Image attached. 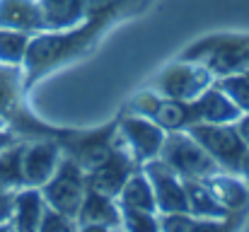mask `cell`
Wrapping results in <instances>:
<instances>
[{"label": "cell", "instance_id": "cell-1", "mask_svg": "<svg viewBox=\"0 0 249 232\" xmlns=\"http://www.w3.org/2000/svg\"><path fill=\"white\" fill-rule=\"evenodd\" d=\"M141 10L131 5H116V7H104L97 12H89L80 24L71 29H58V32H36L29 39L24 61H22V82L24 89H32L44 75L51 71L66 66L68 61L83 56L85 51L114 24L126 17L138 15Z\"/></svg>", "mask_w": 249, "mask_h": 232}, {"label": "cell", "instance_id": "cell-2", "mask_svg": "<svg viewBox=\"0 0 249 232\" xmlns=\"http://www.w3.org/2000/svg\"><path fill=\"white\" fill-rule=\"evenodd\" d=\"M179 58L206 66L215 77L245 73L249 68V34L203 36L194 41L191 46H186Z\"/></svg>", "mask_w": 249, "mask_h": 232}, {"label": "cell", "instance_id": "cell-3", "mask_svg": "<svg viewBox=\"0 0 249 232\" xmlns=\"http://www.w3.org/2000/svg\"><path fill=\"white\" fill-rule=\"evenodd\" d=\"M158 157L167 162L181 179H206L223 169L189 136V131H167Z\"/></svg>", "mask_w": 249, "mask_h": 232}, {"label": "cell", "instance_id": "cell-4", "mask_svg": "<svg viewBox=\"0 0 249 232\" xmlns=\"http://www.w3.org/2000/svg\"><path fill=\"white\" fill-rule=\"evenodd\" d=\"M85 189H87V172L73 157H68L63 153L56 172L41 186V196H44L46 206H51V208H56L63 215L75 220V215L80 211V203H83Z\"/></svg>", "mask_w": 249, "mask_h": 232}, {"label": "cell", "instance_id": "cell-5", "mask_svg": "<svg viewBox=\"0 0 249 232\" xmlns=\"http://www.w3.org/2000/svg\"><path fill=\"white\" fill-rule=\"evenodd\" d=\"M215 82V75L194 61H174L165 66L158 75L153 77V82L148 85L153 92H158L160 97L167 99H196L201 92H206L211 85Z\"/></svg>", "mask_w": 249, "mask_h": 232}, {"label": "cell", "instance_id": "cell-6", "mask_svg": "<svg viewBox=\"0 0 249 232\" xmlns=\"http://www.w3.org/2000/svg\"><path fill=\"white\" fill-rule=\"evenodd\" d=\"M184 131H189V136L225 172L240 169V162L247 153V143L242 141L235 121L232 124H196V126H189Z\"/></svg>", "mask_w": 249, "mask_h": 232}, {"label": "cell", "instance_id": "cell-7", "mask_svg": "<svg viewBox=\"0 0 249 232\" xmlns=\"http://www.w3.org/2000/svg\"><path fill=\"white\" fill-rule=\"evenodd\" d=\"M116 136L119 131H116V119H114L97 128H63L58 136V145L87 172L97 162L104 160V155L116 143Z\"/></svg>", "mask_w": 249, "mask_h": 232}, {"label": "cell", "instance_id": "cell-8", "mask_svg": "<svg viewBox=\"0 0 249 232\" xmlns=\"http://www.w3.org/2000/svg\"><path fill=\"white\" fill-rule=\"evenodd\" d=\"M116 131H119V138L124 141V145L131 150V155L141 164L160 155V148H162L167 136L162 126H158L153 119L136 114V111L121 114L116 119Z\"/></svg>", "mask_w": 249, "mask_h": 232}, {"label": "cell", "instance_id": "cell-9", "mask_svg": "<svg viewBox=\"0 0 249 232\" xmlns=\"http://www.w3.org/2000/svg\"><path fill=\"white\" fill-rule=\"evenodd\" d=\"M138 169H141V162L131 155V150L124 145V141L116 136V143L104 155V160L97 162L92 169H87V184L116 198L119 191L124 189V184L128 181V177Z\"/></svg>", "mask_w": 249, "mask_h": 232}, {"label": "cell", "instance_id": "cell-10", "mask_svg": "<svg viewBox=\"0 0 249 232\" xmlns=\"http://www.w3.org/2000/svg\"><path fill=\"white\" fill-rule=\"evenodd\" d=\"M145 177L153 184L155 191V203L158 213H181L186 211V191H184V179L160 157H153L141 164ZM189 213V211H186Z\"/></svg>", "mask_w": 249, "mask_h": 232}, {"label": "cell", "instance_id": "cell-11", "mask_svg": "<svg viewBox=\"0 0 249 232\" xmlns=\"http://www.w3.org/2000/svg\"><path fill=\"white\" fill-rule=\"evenodd\" d=\"M78 230L85 232H107V230H121V208L119 201L94 186L87 184L80 203V211L75 215Z\"/></svg>", "mask_w": 249, "mask_h": 232}, {"label": "cell", "instance_id": "cell-12", "mask_svg": "<svg viewBox=\"0 0 249 232\" xmlns=\"http://www.w3.org/2000/svg\"><path fill=\"white\" fill-rule=\"evenodd\" d=\"M61 157H63V150H61L58 141H53V138L27 141L24 155H22L24 184H27V186H36V189H41V186L51 179V174L56 172Z\"/></svg>", "mask_w": 249, "mask_h": 232}, {"label": "cell", "instance_id": "cell-13", "mask_svg": "<svg viewBox=\"0 0 249 232\" xmlns=\"http://www.w3.org/2000/svg\"><path fill=\"white\" fill-rule=\"evenodd\" d=\"M211 194L220 201V206H225L230 213H247L249 208V186L237 172H215L206 179H201Z\"/></svg>", "mask_w": 249, "mask_h": 232}, {"label": "cell", "instance_id": "cell-14", "mask_svg": "<svg viewBox=\"0 0 249 232\" xmlns=\"http://www.w3.org/2000/svg\"><path fill=\"white\" fill-rule=\"evenodd\" d=\"M0 29L44 32V17L36 0H0Z\"/></svg>", "mask_w": 249, "mask_h": 232}, {"label": "cell", "instance_id": "cell-15", "mask_svg": "<svg viewBox=\"0 0 249 232\" xmlns=\"http://www.w3.org/2000/svg\"><path fill=\"white\" fill-rule=\"evenodd\" d=\"M36 2L44 17V27L49 32L71 29L80 24L89 12V0H36Z\"/></svg>", "mask_w": 249, "mask_h": 232}, {"label": "cell", "instance_id": "cell-16", "mask_svg": "<svg viewBox=\"0 0 249 232\" xmlns=\"http://www.w3.org/2000/svg\"><path fill=\"white\" fill-rule=\"evenodd\" d=\"M186 191V211L196 218H211V220H228L237 213H230L220 201L211 194V189L201 179H184Z\"/></svg>", "mask_w": 249, "mask_h": 232}, {"label": "cell", "instance_id": "cell-17", "mask_svg": "<svg viewBox=\"0 0 249 232\" xmlns=\"http://www.w3.org/2000/svg\"><path fill=\"white\" fill-rule=\"evenodd\" d=\"M46 201L41 196V189L36 186H22L15 191V208H12V230H39V220L44 215Z\"/></svg>", "mask_w": 249, "mask_h": 232}, {"label": "cell", "instance_id": "cell-18", "mask_svg": "<svg viewBox=\"0 0 249 232\" xmlns=\"http://www.w3.org/2000/svg\"><path fill=\"white\" fill-rule=\"evenodd\" d=\"M116 201H119V206H124V208H136V211L158 213L155 191H153V184H150V179L145 177L143 169H138V172H133V174L128 177V181H126L124 189L119 191Z\"/></svg>", "mask_w": 249, "mask_h": 232}, {"label": "cell", "instance_id": "cell-19", "mask_svg": "<svg viewBox=\"0 0 249 232\" xmlns=\"http://www.w3.org/2000/svg\"><path fill=\"white\" fill-rule=\"evenodd\" d=\"M27 141H17L12 145H7L5 150H0V186L17 191L24 184V172H22V155H24Z\"/></svg>", "mask_w": 249, "mask_h": 232}, {"label": "cell", "instance_id": "cell-20", "mask_svg": "<svg viewBox=\"0 0 249 232\" xmlns=\"http://www.w3.org/2000/svg\"><path fill=\"white\" fill-rule=\"evenodd\" d=\"M32 34L17 29H0V63L5 66H22Z\"/></svg>", "mask_w": 249, "mask_h": 232}, {"label": "cell", "instance_id": "cell-21", "mask_svg": "<svg viewBox=\"0 0 249 232\" xmlns=\"http://www.w3.org/2000/svg\"><path fill=\"white\" fill-rule=\"evenodd\" d=\"M215 87H218V89H223L242 114H247L249 111V80L242 75V73L225 75V77H215Z\"/></svg>", "mask_w": 249, "mask_h": 232}, {"label": "cell", "instance_id": "cell-22", "mask_svg": "<svg viewBox=\"0 0 249 232\" xmlns=\"http://www.w3.org/2000/svg\"><path fill=\"white\" fill-rule=\"evenodd\" d=\"M121 208V230H133V232H143V230H160L158 223V213L150 211H136V208Z\"/></svg>", "mask_w": 249, "mask_h": 232}, {"label": "cell", "instance_id": "cell-23", "mask_svg": "<svg viewBox=\"0 0 249 232\" xmlns=\"http://www.w3.org/2000/svg\"><path fill=\"white\" fill-rule=\"evenodd\" d=\"M39 230L41 232H51V230L68 232V230H78V225H75L73 218H68V215H63L61 211L46 206V208H44V215H41V220H39Z\"/></svg>", "mask_w": 249, "mask_h": 232}, {"label": "cell", "instance_id": "cell-24", "mask_svg": "<svg viewBox=\"0 0 249 232\" xmlns=\"http://www.w3.org/2000/svg\"><path fill=\"white\" fill-rule=\"evenodd\" d=\"M12 208H15V191L0 186V230H12Z\"/></svg>", "mask_w": 249, "mask_h": 232}, {"label": "cell", "instance_id": "cell-25", "mask_svg": "<svg viewBox=\"0 0 249 232\" xmlns=\"http://www.w3.org/2000/svg\"><path fill=\"white\" fill-rule=\"evenodd\" d=\"M17 141H22L10 126L7 128H0V150H5L7 145H12V143H17Z\"/></svg>", "mask_w": 249, "mask_h": 232}, {"label": "cell", "instance_id": "cell-26", "mask_svg": "<svg viewBox=\"0 0 249 232\" xmlns=\"http://www.w3.org/2000/svg\"><path fill=\"white\" fill-rule=\"evenodd\" d=\"M235 126H237V131H240L242 141L247 143V148H249V111H247V114H242V116L235 121Z\"/></svg>", "mask_w": 249, "mask_h": 232}, {"label": "cell", "instance_id": "cell-27", "mask_svg": "<svg viewBox=\"0 0 249 232\" xmlns=\"http://www.w3.org/2000/svg\"><path fill=\"white\" fill-rule=\"evenodd\" d=\"M237 174L245 179V184L249 186V148H247V153H245V157H242V162H240V169H237Z\"/></svg>", "mask_w": 249, "mask_h": 232}, {"label": "cell", "instance_id": "cell-28", "mask_svg": "<svg viewBox=\"0 0 249 232\" xmlns=\"http://www.w3.org/2000/svg\"><path fill=\"white\" fill-rule=\"evenodd\" d=\"M0 128H7V124H5V119L0 116Z\"/></svg>", "mask_w": 249, "mask_h": 232}, {"label": "cell", "instance_id": "cell-29", "mask_svg": "<svg viewBox=\"0 0 249 232\" xmlns=\"http://www.w3.org/2000/svg\"><path fill=\"white\" fill-rule=\"evenodd\" d=\"M242 75H245V77H247V80H249V68H247V71H245V73H242Z\"/></svg>", "mask_w": 249, "mask_h": 232}]
</instances>
